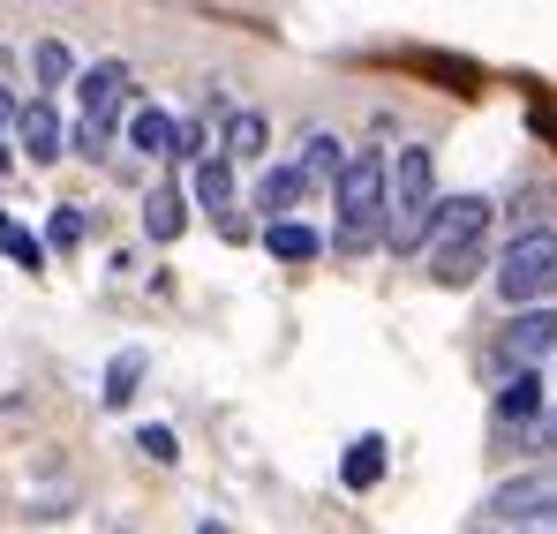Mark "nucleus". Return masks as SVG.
<instances>
[{
  "mask_svg": "<svg viewBox=\"0 0 557 534\" xmlns=\"http://www.w3.org/2000/svg\"><path fill=\"white\" fill-rule=\"evenodd\" d=\"M490 219H497L490 196H437V219H430V241H422L437 286H474L482 278V264H490Z\"/></svg>",
  "mask_w": 557,
  "mask_h": 534,
  "instance_id": "obj_1",
  "label": "nucleus"
},
{
  "mask_svg": "<svg viewBox=\"0 0 557 534\" xmlns=\"http://www.w3.org/2000/svg\"><path fill=\"white\" fill-rule=\"evenodd\" d=\"M437 159H430V144H407L399 159H392V174H384V249L392 257H422V241H430V219H437Z\"/></svg>",
  "mask_w": 557,
  "mask_h": 534,
  "instance_id": "obj_2",
  "label": "nucleus"
},
{
  "mask_svg": "<svg viewBox=\"0 0 557 534\" xmlns=\"http://www.w3.org/2000/svg\"><path fill=\"white\" fill-rule=\"evenodd\" d=\"M384 174H392V159L362 144V151H347V166L332 181V203H339V226H332V249L339 257H370L384 249Z\"/></svg>",
  "mask_w": 557,
  "mask_h": 534,
  "instance_id": "obj_3",
  "label": "nucleus"
},
{
  "mask_svg": "<svg viewBox=\"0 0 557 534\" xmlns=\"http://www.w3.org/2000/svg\"><path fill=\"white\" fill-rule=\"evenodd\" d=\"M136 98V76H128V61H98L76 76V128H69V151H84V159H106V144H113V128H121V105Z\"/></svg>",
  "mask_w": 557,
  "mask_h": 534,
  "instance_id": "obj_4",
  "label": "nucleus"
},
{
  "mask_svg": "<svg viewBox=\"0 0 557 534\" xmlns=\"http://www.w3.org/2000/svg\"><path fill=\"white\" fill-rule=\"evenodd\" d=\"M497 294L520 309V301H550L557 294V226H528L512 234V249L497 257Z\"/></svg>",
  "mask_w": 557,
  "mask_h": 534,
  "instance_id": "obj_5",
  "label": "nucleus"
},
{
  "mask_svg": "<svg viewBox=\"0 0 557 534\" xmlns=\"http://www.w3.org/2000/svg\"><path fill=\"white\" fill-rule=\"evenodd\" d=\"M550 355H557V309L550 301H520V316L497 332V361L528 369V361H550Z\"/></svg>",
  "mask_w": 557,
  "mask_h": 534,
  "instance_id": "obj_6",
  "label": "nucleus"
},
{
  "mask_svg": "<svg viewBox=\"0 0 557 534\" xmlns=\"http://www.w3.org/2000/svg\"><path fill=\"white\" fill-rule=\"evenodd\" d=\"M188 203H203V211H211V226H219L226 241H242V234H249V226H242V211H234V159H226V151H219V159H196Z\"/></svg>",
  "mask_w": 557,
  "mask_h": 534,
  "instance_id": "obj_7",
  "label": "nucleus"
},
{
  "mask_svg": "<svg viewBox=\"0 0 557 534\" xmlns=\"http://www.w3.org/2000/svg\"><path fill=\"white\" fill-rule=\"evenodd\" d=\"M38 166H53L61 151H69V128H61V105L53 98H30V105H15V128H8Z\"/></svg>",
  "mask_w": 557,
  "mask_h": 534,
  "instance_id": "obj_8",
  "label": "nucleus"
},
{
  "mask_svg": "<svg viewBox=\"0 0 557 534\" xmlns=\"http://www.w3.org/2000/svg\"><path fill=\"white\" fill-rule=\"evenodd\" d=\"M543 407H550V392H543V361H528V369H512V376H505V392H497V407H490V414H497V430L512 437V430H528Z\"/></svg>",
  "mask_w": 557,
  "mask_h": 534,
  "instance_id": "obj_9",
  "label": "nucleus"
},
{
  "mask_svg": "<svg viewBox=\"0 0 557 534\" xmlns=\"http://www.w3.org/2000/svg\"><path fill=\"white\" fill-rule=\"evenodd\" d=\"M144 234L159 241V249H174L188 234V196H182V181H159L151 196H144Z\"/></svg>",
  "mask_w": 557,
  "mask_h": 534,
  "instance_id": "obj_10",
  "label": "nucleus"
},
{
  "mask_svg": "<svg viewBox=\"0 0 557 534\" xmlns=\"http://www.w3.org/2000/svg\"><path fill=\"white\" fill-rule=\"evenodd\" d=\"M128 151H144V159H182V121H174L166 105H136V121H128Z\"/></svg>",
  "mask_w": 557,
  "mask_h": 534,
  "instance_id": "obj_11",
  "label": "nucleus"
},
{
  "mask_svg": "<svg viewBox=\"0 0 557 534\" xmlns=\"http://www.w3.org/2000/svg\"><path fill=\"white\" fill-rule=\"evenodd\" d=\"M264 249H272L278 264H317V249H324V234L301 219V211H286V219H272V234H264Z\"/></svg>",
  "mask_w": 557,
  "mask_h": 534,
  "instance_id": "obj_12",
  "label": "nucleus"
},
{
  "mask_svg": "<svg viewBox=\"0 0 557 534\" xmlns=\"http://www.w3.org/2000/svg\"><path fill=\"white\" fill-rule=\"evenodd\" d=\"M309 196H317V188H309V174H301V166H272V174L257 181V203H264L272 219H286V211H301Z\"/></svg>",
  "mask_w": 557,
  "mask_h": 534,
  "instance_id": "obj_13",
  "label": "nucleus"
},
{
  "mask_svg": "<svg viewBox=\"0 0 557 534\" xmlns=\"http://www.w3.org/2000/svg\"><path fill=\"white\" fill-rule=\"evenodd\" d=\"M294 166L309 174V188H332V181H339V166H347V144H339L332 128H317V136L301 144V159H294Z\"/></svg>",
  "mask_w": 557,
  "mask_h": 534,
  "instance_id": "obj_14",
  "label": "nucleus"
},
{
  "mask_svg": "<svg viewBox=\"0 0 557 534\" xmlns=\"http://www.w3.org/2000/svg\"><path fill=\"white\" fill-rule=\"evenodd\" d=\"M339 482L347 489H376L384 482V437H355V445L339 451Z\"/></svg>",
  "mask_w": 557,
  "mask_h": 534,
  "instance_id": "obj_15",
  "label": "nucleus"
},
{
  "mask_svg": "<svg viewBox=\"0 0 557 534\" xmlns=\"http://www.w3.org/2000/svg\"><path fill=\"white\" fill-rule=\"evenodd\" d=\"M264 136H272L264 113H234V121H226V159H234V166H257V159H264Z\"/></svg>",
  "mask_w": 557,
  "mask_h": 534,
  "instance_id": "obj_16",
  "label": "nucleus"
},
{
  "mask_svg": "<svg viewBox=\"0 0 557 534\" xmlns=\"http://www.w3.org/2000/svg\"><path fill=\"white\" fill-rule=\"evenodd\" d=\"M30 69H38V84L61 98V84H76V53L61 46V38H38V53H30Z\"/></svg>",
  "mask_w": 557,
  "mask_h": 534,
  "instance_id": "obj_17",
  "label": "nucleus"
},
{
  "mask_svg": "<svg viewBox=\"0 0 557 534\" xmlns=\"http://www.w3.org/2000/svg\"><path fill=\"white\" fill-rule=\"evenodd\" d=\"M136 384H144V355H113L106 361V407H113V414L136 399Z\"/></svg>",
  "mask_w": 557,
  "mask_h": 534,
  "instance_id": "obj_18",
  "label": "nucleus"
},
{
  "mask_svg": "<svg viewBox=\"0 0 557 534\" xmlns=\"http://www.w3.org/2000/svg\"><path fill=\"white\" fill-rule=\"evenodd\" d=\"M84 241V211H61L53 203V219H46V249H76Z\"/></svg>",
  "mask_w": 557,
  "mask_h": 534,
  "instance_id": "obj_19",
  "label": "nucleus"
},
{
  "mask_svg": "<svg viewBox=\"0 0 557 534\" xmlns=\"http://www.w3.org/2000/svg\"><path fill=\"white\" fill-rule=\"evenodd\" d=\"M136 445H144V459H159V467H174V451H182V445H174V430H159V422H151Z\"/></svg>",
  "mask_w": 557,
  "mask_h": 534,
  "instance_id": "obj_20",
  "label": "nucleus"
},
{
  "mask_svg": "<svg viewBox=\"0 0 557 534\" xmlns=\"http://www.w3.org/2000/svg\"><path fill=\"white\" fill-rule=\"evenodd\" d=\"M528 451H557V407H543V414L528 422Z\"/></svg>",
  "mask_w": 557,
  "mask_h": 534,
  "instance_id": "obj_21",
  "label": "nucleus"
},
{
  "mask_svg": "<svg viewBox=\"0 0 557 534\" xmlns=\"http://www.w3.org/2000/svg\"><path fill=\"white\" fill-rule=\"evenodd\" d=\"M520 520H528V527H535V534H557V497H535V505H528Z\"/></svg>",
  "mask_w": 557,
  "mask_h": 534,
  "instance_id": "obj_22",
  "label": "nucleus"
},
{
  "mask_svg": "<svg viewBox=\"0 0 557 534\" xmlns=\"http://www.w3.org/2000/svg\"><path fill=\"white\" fill-rule=\"evenodd\" d=\"M8 128H15V98L0 90V136H8Z\"/></svg>",
  "mask_w": 557,
  "mask_h": 534,
  "instance_id": "obj_23",
  "label": "nucleus"
},
{
  "mask_svg": "<svg viewBox=\"0 0 557 534\" xmlns=\"http://www.w3.org/2000/svg\"><path fill=\"white\" fill-rule=\"evenodd\" d=\"M196 534H226V527H219V520H203V527H196Z\"/></svg>",
  "mask_w": 557,
  "mask_h": 534,
  "instance_id": "obj_24",
  "label": "nucleus"
},
{
  "mask_svg": "<svg viewBox=\"0 0 557 534\" xmlns=\"http://www.w3.org/2000/svg\"><path fill=\"white\" fill-rule=\"evenodd\" d=\"M8 226H15V219H8V211H0V234H8Z\"/></svg>",
  "mask_w": 557,
  "mask_h": 534,
  "instance_id": "obj_25",
  "label": "nucleus"
}]
</instances>
